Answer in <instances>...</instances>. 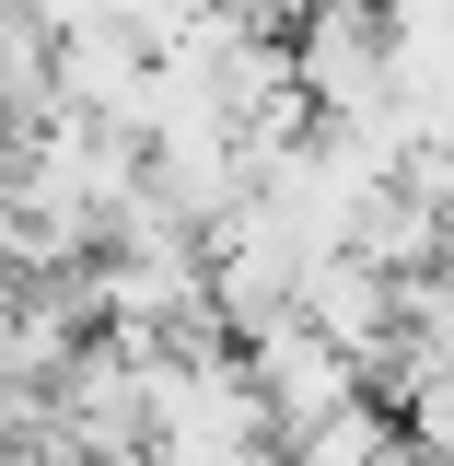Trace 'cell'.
I'll return each instance as SVG.
<instances>
[{"label":"cell","mask_w":454,"mask_h":466,"mask_svg":"<svg viewBox=\"0 0 454 466\" xmlns=\"http://www.w3.org/2000/svg\"><path fill=\"white\" fill-rule=\"evenodd\" d=\"M291 82L315 94V116H373L385 106V0L291 12Z\"/></svg>","instance_id":"cell-1"},{"label":"cell","mask_w":454,"mask_h":466,"mask_svg":"<svg viewBox=\"0 0 454 466\" xmlns=\"http://www.w3.org/2000/svg\"><path fill=\"white\" fill-rule=\"evenodd\" d=\"M245 373H257V397H268V431H315L327 408L361 397V361H349L327 327H303V315H268L257 339H245Z\"/></svg>","instance_id":"cell-2"},{"label":"cell","mask_w":454,"mask_h":466,"mask_svg":"<svg viewBox=\"0 0 454 466\" xmlns=\"http://www.w3.org/2000/svg\"><path fill=\"white\" fill-rule=\"evenodd\" d=\"M0 280H12V257H0Z\"/></svg>","instance_id":"cell-3"}]
</instances>
